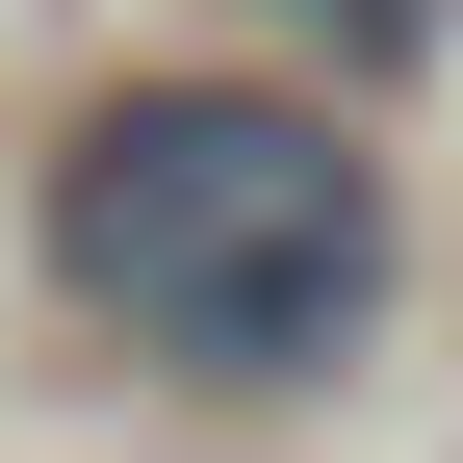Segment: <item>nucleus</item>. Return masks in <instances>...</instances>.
<instances>
[{"mask_svg":"<svg viewBox=\"0 0 463 463\" xmlns=\"http://www.w3.org/2000/svg\"><path fill=\"white\" fill-rule=\"evenodd\" d=\"M52 283L181 386H335L386 309V181L283 78H129L52 155Z\"/></svg>","mask_w":463,"mask_h":463,"instance_id":"obj_1","label":"nucleus"},{"mask_svg":"<svg viewBox=\"0 0 463 463\" xmlns=\"http://www.w3.org/2000/svg\"><path fill=\"white\" fill-rule=\"evenodd\" d=\"M309 52H438V0H283Z\"/></svg>","mask_w":463,"mask_h":463,"instance_id":"obj_2","label":"nucleus"}]
</instances>
